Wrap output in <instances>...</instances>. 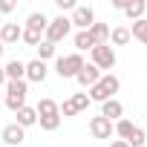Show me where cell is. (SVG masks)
<instances>
[{"mask_svg": "<svg viewBox=\"0 0 147 147\" xmlns=\"http://www.w3.org/2000/svg\"><path fill=\"white\" fill-rule=\"evenodd\" d=\"M118 90H121V81L113 75V72H107V75H101V78H98V84H95V87H90V101L104 104V101L115 98V92H118Z\"/></svg>", "mask_w": 147, "mask_h": 147, "instance_id": "1", "label": "cell"}, {"mask_svg": "<svg viewBox=\"0 0 147 147\" xmlns=\"http://www.w3.org/2000/svg\"><path fill=\"white\" fill-rule=\"evenodd\" d=\"M81 69H84V55H78V52L61 55V58L55 61V72H58L61 78H75Z\"/></svg>", "mask_w": 147, "mask_h": 147, "instance_id": "2", "label": "cell"}, {"mask_svg": "<svg viewBox=\"0 0 147 147\" xmlns=\"http://www.w3.org/2000/svg\"><path fill=\"white\" fill-rule=\"evenodd\" d=\"M26 81H6V107L12 113L26 107Z\"/></svg>", "mask_w": 147, "mask_h": 147, "instance_id": "3", "label": "cell"}, {"mask_svg": "<svg viewBox=\"0 0 147 147\" xmlns=\"http://www.w3.org/2000/svg\"><path fill=\"white\" fill-rule=\"evenodd\" d=\"M69 29H72V23H69V18L66 15H58V18H52L49 20V26H46V32H43V40H49V43H61L66 35H69Z\"/></svg>", "mask_w": 147, "mask_h": 147, "instance_id": "4", "label": "cell"}, {"mask_svg": "<svg viewBox=\"0 0 147 147\" xmlns=\"http://www.w3.org/2000/svg\"><path fill=\"white\" fill-rule=\"evenodd\" d=\"M90 58H92V66L95 69H113L115 66V49L110 43H101V46H92L90 49Z\"/></svg>", "mask_w": 147, "mask_h": 147, "instance_id": "5", "label": "cell"}, {"mask_svg": "<svg viewBox=\"0 0 147 147\" xmlns=\"http://www.w3.org/2000/svg\"><path fill=\"white\" fill-rule=\"evenodd\" d=\"M69 23L78 26V32H87V29L95 23V12H92V6H75V9H72Z\"/></svg>", "mask_w": 147, "mask_h": 147, "instance_id": "6", "label": "cell"}, {"mask_svg": "<svg viewBox=\"0 0 147 147\" xmlns=\"http://www.w3.org/2000/svg\"><path fill=\"white\" fill-rule=\"evenodd\" d=\"M0 138H3L9 147H20V144L26 141V130H23V127H18V124H6V127H3V133H0Z\"/></svg>", "mask_w": 147, "mask_h": 147, "instance_id": "7", "label": "cell"}, {"mask_svg": "<svg viewBox=\"0 0 147 147\" xmlns=\"http://www.w3.org/2000/svg\"><path fill=\"white\" fill-rule=\"evenodd\" d=\"M90 133H92V138H110L113 136V121H107L104 115H92L90 118Z\"/></svg>", "mask_w": 147, "mask_h": 147, "instance_id": "8", "label": "cell"}, {"mask_svg": "<svg viewBox=\"0 0 147 147\" xmlns=\"http://www.w3.org/2000/svg\"><path fill=\"white\" fill-rule=\"evenodd\" d=\"M20 38H23V26L20 23H3V26H0V43H3V46H12Z\"/></svg>", "mask_w": 147, "mask_h": 147, "instance_id": "9", "label": "cell"}, {"mask_svg": "<svg viewBox=\"0 0 147 147\" xmlns=\"http://www.w3.org/2000/svg\"><path fill=\"white\" fill-rule=\"evenodd\" d=\"M101 75H104L101 69H95L92 63H84V69L75 75V81H78L81 87H87V90H90V87H95V84H98V78H101Z\"/></svg>", "mask_w": 147, "mask_h": 147, "instance_id": "10", "label": "cell"}, {"mask_svg": "<svg viewBox=\"0 0 147 147\" xmlns=\"http://www.w3.org/2000/svg\"><path fill=\"white\" fill-rule=\"evenodd\" d=\"M46 72H49V66L43 63V61H29L26 63V81H32V84H40V81H46Z\"/></svg>", "mask_w": 147, "mask_h": 147, "instance_id": "11", "label": "cell"}, {"mask_svg": "<svg viewBox=\"0 0 147 147\" xmlns=\"http://www.w3.org/2000/svg\"><path fill=\"white\" fill-rule=\"evenodd\" d=\"M3 72H6V81H26V63L18 61V58L3 63Z\"/></svg>", "mask_w": 147, "mask_h": 147, "instance_id": "12", "label": "cell"}, {"mask_svg": "<svg viewBox=\"0 0 147 147\" xmlns=\"http://www.w3.org/2000/svg\"><path fill=\"white\" fill-rule=\"evenodd\" d=\"M101 115H104L107 121H113V124H115V121L124 115V107H121V101H118V98H110V101H104V104H101Z\"/></svg>", "mask_w": 147, "mask_h": 147, "instance_id": "13", "label": "cell"}, {"mask_svg": "<svg viewBox=\"0 0 147 147\" xmlns=\"http://www.w3.org/2000/svg\"><path fill=\"white\" fill-rule=\"evenodd\" d=\"M121 12H124V15H127V18L136 23V20H141V18H144V12H147V3H144V0H133V3H127Z\"/></svg>", "mask_w": 147, "mask_h": 147, "instance_id": "14", "label": "cell"}, {"mask_svg": "<svg viewBox=\"0 0 147 147\" xmlns=\"http://www.w3.org/2000/svg\"><path fill=\"white\" fill-rule=\"evenodd\" d=\"M130 29L127 26H115V29H110V46H127L130 43Z\"/></svg>", "mask_w": 147, "mask_h": 147, "instance_id": "15", "label": "cell"}, {"mask_svg": "<svg viewBox=\"0 0 147 147\" xmlns=\"http://www.w3.org/2000/svg\"><path fill=\"white\" fill-rule=\"evenodd\" d=\"M15 115H18V121H15V124H18V127H23V130H26V127H32V124H38V113H35V107H23V110H18Z\"/></svg>", "mask_w": 147, "mask_h": 147, "instance_id": "16", "label": "cell"}, {"mask_svg": "<svg viewBox=\"0 0 147 147\" xmlns=\"http://www.w3.org/2000/svg\"><path fill=\"white\" fill-rule=\"evenodd\" d=\"M72 43H75V52H78V55L95 46V40H92V35H90V29H87V32H75V38H72Z\"/></svg>", "mask_w": 147, "mask_h": 147, "instance_id": "17", "label": "cell"}, {"mask_svg": "<svg viewBox=\"0 0 147 147\" xmlns=\"http://www.w3.org/2000/svg\"><path fill=\"white\" fill-rule=\"evenodd\" d=\"M90 35H92L95 46L110 43V26H107V23H92V26H90Z\"/></svg>", "mask_w": 147, "mask_h": 147, "instance_id": "18", "label": "cell"}, {"mask_svg": "<svg viewBox=\"0 0 147 147\" xmlns=\"http://www.w3.org/2000/svg\"><path fill=\"white\" fill-rule=\"evenodd\" d=\"M35 113H38V118H43V115H61L58 101H52V98H40L38 107H35Z\"/></svg>", "mask_w": 147, "mask_h": 147, "instance_id": "19", "label": "cell"}, {"mask_svg": "<svg viewBox=\"0 0 147 147\" xmlns=\"http://www.w3.org/2000/svg\"><path fill=\"white\" fill-rule=\"evenodd\" d=\"M133 130H136V124H133L130 118H118V121L113 124V133H115V136H118L121 141H127V138L133 136Z\"/></svg>", "mask_w": 147, "mask_h": 147, "instance_id": "20", "label": "cell"}, {"mask_svg": "<svg viewBox=\"0 0 147 147\" xmlns=\"http://www.w3.org/2000/svg\"><path fill=\"white\" fill-rule=\"evenodd\" d=\"M46 26H49V18H46L43 12H32V15L26 18V29H38V32H46Z\"/></svg>", "mask_w": 147, "mask_h": 147, "instance_id": "21", "label": "cell"}, {"mask_svg": "<svg viewBox=\"0 0 147 147\" xmlns=\"http://www.w3.org/2000/svg\"><path fill=\"white\" fill-rule=\"evenodd\" d=\"M35 49H38V61H43V63H46L49 58H55V49H58V46H55V43H49V40H40Z\"/></svg>", "mask_w": 147, "mask_h": 147, "instance_id": "22", "label": "cell"}, {"mask_svg": "<svg viewBox=\"0 0 147 147\" xmlns=\"http://www.w3.org/2000/svg\"><path fill=\"white\" fill-rule=\"evenodd\" d=\"M130 35L136 38V40H141L144 46H147V20L141 18V20H136L133 26H130Z\"/></svg>", "mask_w": 147, "mask_h": 147, "instance_id": "23", "label": "cell"}, {"mask_svg": "<svg viewBox=\"0 0 147 147\" xmlns=\"http://www.w3.org/2000/svg\"><path fill=\"white\" fill-rule=\"evenodd\" d=\"M26 46H38L40 40H43V32H38V29H26L23 26V38H20Z\"/></svg>", "mask_w": 147, "mask_h": 147, "instance_id": "24", "label": "cell"}, {"mask_svg": "<svg viewBox=\"0 0 147 147\" xmlns=\"http://www.w3.org/2000/svg\"><path fill=\"white\" fill-rule=\"evenodd\" d=\"M38 124H40V130L55 133V130L61 127V115H43V118H38Z\"/></svg>", "mask_w": 147, "mask_h": 147, "instance_id": "25", "label": "cell"}, {"mask_svg": "<svg viewBox=\"0 0 147 147\" xmlns=\"http://www.w3.org/2000/svg\"><path fill=\"white\" fill-rule=\"evenodd\" d=\"M69 101H72V107H75V110H78V113H84V110H87V107H90V104H92V101H90V95H87V92H75V95H72V98H69Z\"/></svg>", "mask_w": 147, "mask_h": 147, "instance_id": "26", "label": "cell"}, {"mask_svg": "<svg viewBox=\"0 0 147 147\" xmlns=\"http://www.w3.org/2000/svg\"><path fill=\"white\" fill-rule=\"evenodd\" d=\"M144 141H147V133H144L141 127H136V130H133V136L127 138V144H130V147H144Z\"/></svg>", "mask_w": 147, "mask_h": 147, "instance_id": "27", "label": "cell"}, {"mask_svg": "<svg viewBox=\"0 0 147 147\" xmlns=\"http://www.w3.org/2000/svg\"><path fill=\"white\" fill-rule=\"evenodd\" d=\"M58 110H61V118H72V115H78V110L72 107V101H63V104H58Z\"/></svg>", "mask_w": 147, "mask_h": 147, "instance_id": "28", "label": "cell"}, {"mask_svg": "<svg viewBox=\"0 0 147 147\" xmlns=\"http://www.w3.org/2000/svg\"><path fill=\"white\" fill-rule=\"evenodd\" d=\"M15 9H18L15 0H0V15H9V12H15Z\"/></svg>", "mask_w": 147, "mask_h": 147, "instance_id": "29", "label": "cell"}, {"mask_svg": "<svg viewBox=\"0 0 147 147\" xmlns=\"http://www.w3.org/2000/svg\"><path fill=\"white\" fill-rule=\"evenodd\" d=\"M55 3H58V9H61V15L63 12H69V9H75L78 3H75V0H55Z\"/></svg>", "mask_w": 147, "mask_h": 147, "instance_id": "30", "label": "cell"}, {"mask_svg": "<svg viewBox=\"0 0 147 147\" xmlns=\"http://www.w3.org/2000/svg\"><path fill=\"white\" fill-rule=\"evenodd\" d=\"M110 147H130L127 141H121V138H115V141H110Z\"/></svg>", "mask_w": 147, "mask_h": 147, "instance_id": "31", "label": "cell"}, {"mask_svg": "<svg viewBox=\"0 0 147 147\" xmlns=\"http://www.w3.org/2000/svg\"><path fill=\"white\" fill-rule=\"evenodd\" d=\"M6 84V72H3V63H0V87Z\"/></svg>", "mask_w": 147, "mask_h": 147, "instance_id": "32", "label": "cell"}, {"mask_svg": "<svg viewBox=\"0 0 147 147\" xmlns=\"http://www.w3.org/2000/svg\"><path fill=\"white\" fill-rule=\"evenodd\" d=\"M3 52H6V46H3V43H0V58H3Z\"/></svg>", "mask_w": 147, "mask_h": 147, "instance_id": "33", "label": "cell"}, {"mask_svg": "<svg viewBox=\"0 0 147 147\" xmlns=\"http://www.w3.org/2000/svg\"><path fill=\"white\" fill-rule=\"evenodd\" d=\"M144 147H147V141H144Z\"/></svg>", "mask_w": 147, "mask_h": 147, "instance_id": "34", "label": "cell"}]
</instances>
